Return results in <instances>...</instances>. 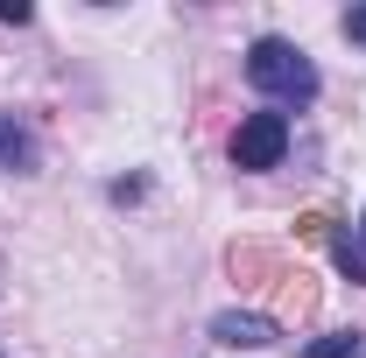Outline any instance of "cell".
Returning a JSON list of instances; mask_svg holds the SVG:
<instances>
[{
  "instance_id": "cell-1",
  "label": "cell",
  "mask_w": 366,
  "mask_h": 358,
  "mask_svg": "<svg viewBox=\"0 0 366 358\" xmlns=\"http://www.w3.org/2000/svg\"><path fill=\"white\" fill-rule=\"evenodd\" d=\"M247 85L282 98V106H310L317 98V63L296 43H282V36H261V43L247 49Z\"/></svg>"
},
{
  "instance_id": "cell-2",
  "label": "cell",
  "mask_w": 366,
  "mask_h": 358,
  "mask_svg": "<svg viewBox=\"0 0 366 358\" xmlns=\"http://www.w3.org/2000/svg\"><path fill=\"white\" fill-rule=\"evenodd\" d=\"M289 155V113H247L232 134V162L239 169H274Z\"/></svg>"
},
{
  "instance_id": "cell-3",
  "label": "cell",
  "mask_w": 366,
  "mask_h": 358,
  "mask_svg": "<svg viewBox=\"0 0 366 358\" xmlns=\"http://www.w3.org/2000/svg\"><path fill=\"white\" fill-rule=\"evenodd\" d=\"M212 337H219L226 352H268L282 330H274L268 316H254V310H226L219 323H212Z\"/></svg>"
},
{
  "instance_id": "cell-4",
  "label": "cell",
  "mask_w": 366,
  "mask_h": 358,
  "mask_svg": "<svg viewBox=\"0 0 366 358\" xmlns=\"http://www.w3.org/2000/svg\"><path fill=\"white\" fill-rule=\"evenodd\" d=\"M0 169H36V140H29L21 120H7V113H0Z\"/></svg>"
},
{
  "instance_id": "cell-5",
  "label": "cell",
  "mask_w": 366,
  "mask_h": 358,
  "mask_svg": "<svg viewBox=\"0 0 366 358\" xmlns=\"http://www.w3.org/2000/svg\"><path fill=\"white\" fill-rule=\"evenodd\" d=\"M331 253H338V274H345V281H366V253L352 246V239H338Z\"/></svg>"
},
{
  "instance_id": "cell-6",
  "label": "cell",
  "mask_w": 366,
  "mask_h": 358,
  "mask_svg": "<svg viewBox=\"0 0 366 358\" xmlns=\"http://www.w3.org/2000/svg\"><path fill=\"white\" fill-rule=\"evenodd\" d=\"M310 358H360V337H352V330H338V337L310 344Z\"/></svg>"
},
{
  "instance_id": "cell-7",
  "label": "cell",
  "mask_w": 366,
  "mask_h": 358,
  "mask_svg": "<svg viewBox=\"0 0 366 358\" xmlns=\"http://www.w3.org/2000/svg\"><path fill=\"white\" fill-rule=\"evenodd\" d=\"M345 36H352V43H366V7H352V14H345Z\"/></svg>"
},
{
  "instance_id": "cell-8",
  "label": "cell",
  "mask_w": 366,
  "mask_h": 358,
  "mask_svg": "<svg viewBox=\"0 0 366 358\" xmlns=\"http://www.w3.org/2000/svg\"><path fill=\"white\" fill-rule=\"evenodd\" d=\"M360 253H366V211H360Z\"/></svg>"
}]
</instances>
